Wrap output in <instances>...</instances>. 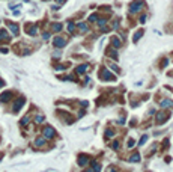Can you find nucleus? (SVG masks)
<instances>
[{"instance_id":"obj_1","label":"nucleus","mask_w":173,"mask_h":172,"mask_svg":"<svg viewBox=\"0 0 173 172\" xmlns=\"http://www.w3.org/2000/svg\"><path fill=\"white\" fill-rule=\"evenodd\" d=\"M143 2H140V0H135V2H133L131 5H129V12L131 14H137V12H140L142 9H143Z\"/></svg>"},{"instance_id":"obj_2","label":"nucleus","mask_w":173,"mask_h":172,"mask_svg":"<svg viewBox=\"0 0 173 172\" xmlns=\"http://www.w3.org/2000/svg\"><path fill=\"white\" fill-rule=\"evenodd\" d=\"M99 77H101L104 81H115V76L111 74L108 70H102V71L99 72Z\"/></svg>"},{"instance_id":"obj_3","label":"nucleus","mask_w":173,"mask_h":172,"mask_svg":"<svg viewBox=\"0 0 173 172\" xmlns=\"http://www.w3.org/2000/svg\"><path fill=\"white\" fill-rule=\"evenodd\" d=\"M53 45L57 48H63L65 45H66V39L62 38V36H56V38L53 39Z\"/></svg>"},{"instance_id":"obj_4","label":"nucleus","mask_w":173,"mask_h":172,"mask_svg":"<svg viewBox=\"0 0 173 172\" xmlns=\"http://www.w3.org/2000/svg\"><path fill=\"white\" fill-rule=\"evenodd\" d=\"M42 133H44V138L45 139H53L54 136H56V131L53 127H45L44 130H42Z\"/></svg>"},{"instance_id":"obj_5","label":"nucleus","mask_w":173,"mask_h":172,"mask_svg":"<svg viewBox=\"0 0 173 172\" xmlns=\"http://www.w3.org/2000/svg\"><path fill=\"white\" fill-rule=\"evenodd\" d=\"M24 103H26V100H24L23 97H20V98L15 101V104H14V107H12V110H14V112H18L20 109L24 106Z\"/></svg>"},{"instance_id":"obj_6","label":"nucleus","mask_w":173,"mask_h":172,"mask_svg":"<svg viewBox=\"0 0 173 172\" xmlns=\"http://www.w3.org/2000/svg\"><path fill=\"white\" fill-rule=\"evenodd\" d=\"M33 147H35V148H44V147H45V138H38V139H35Z\"/></svg>"},{"instance_id":"obj_7","label":"nucleus","mask_w":173,"mask_h":172,"mask_svg":"<svg viewBox=\"0 0 173 172\" xmlns=\"http://www.w3.org/2000/svg\"><path fill=\"white\" fill-rule=\"evenodd\" d=\"M11 98H12V92H9V91H8V92H3L0 95V103H8Z\"/></svg>"},{"instance_id":"obj_8","label":"nucleus","mask_w":173,"mask_h":172,"mask_svg":"<svg viewBox=\"0 0 173 172\" xmlns=\"http://www.w3.org/2000/svg\"><path fill=\"white\" fill-rule=\"evenodd\" d=\"M167 119H169V115L164 113V112H160L157 115V124H163L164 121H167Z\"/></svg>"},{"instance_id":"obj_9","label":"nucleus","mask_w":173,"mask_h":172,"mask_svg":"<svg viewBox=\"0 0 173 172\" xmlns=\"http://www.w3.org/2000/svg\"><path fill=\"white\" fill-rule=\"evenodd\" d=\"M8 27H9V30H11V33H12V35H18L20 27L17 26V24H14V23H8Z\"/></svg>"},{"instance_id":"obj_10","label":"nucleus","mask_w":173,"mask_h":172,"mask_svg":"<svg viewBox=\"0 0 173 172\" xmlns=\"http://www.w3.org/2000/svg\"><path fill=\"white\" fill-rule=\"evenodd\" d=\"M89 160H90V159L83 154V156L79 157V165H80V166H86V165H89Z\"/></svg>"},{"instance_id":"obj_11","label":"nucleus","mask_w":173,"mask_h":172,"mask_svg":"<svg viewBox=\"0 0 173 172\" xmlns=\"http://www.w3.org/2000/svg\"><path fill=\"white\" fill-rule=\"evenodd\" d=\"M89 70V65L88 63H83V65H79L77 67V74H84L86 71Z\"/></svg>"},{"instance_id":"obj_12","label":"nucleus","mask_w":173,"mask_h":172,"mask_svg":"<svg viewBox=\"0 0 173 172\" xmlns=\"http://www.w3.org/2000/svg\"><path fill=\"white\" fill-rule=\"evenodd\" d=\"M27 33L32 35V36H35V35L38 33V27H36V26H29V27H27Z\"/></svg>"},{"instance_id":"obj_13","label":"nucleus","mask_w":173,"mask_h":172,"mask_svg":"<svg viewBox=\"0 0 173 172\" xmlns=\"http://www.w3.org/2000/svg\"><path fill=\"white\" fill-rule=\"evenodd\" d=\"M111 45H113V47H116V48L120 47V39L117 38V36H113V38H111Z\"/></svg>"},{"instance_id":"obj_14","label":"nucleus","mask_w":173,"mask_h":172,"mask_svg":"<svg viewBox=\"0 0 173 172\" xmlns=\"http://www.w3.org/2000/svg\"><path fill=\"white\" fill-rule=\"evenodd\" d=\"M77 27H79V30H81V32H88L89 30V26L86 24V23H79V24H77Z\"/></svg>"},{"instance_id":"obj_15","label":"nucleus","mask_w":173,"mask_h":172,"mask_svg":"<svg viewBox=\"0 0 173 172\" xmlns=\"http://www.w3.org/2000/svg\"><path fill=\"white\" fill-rule=\"evenodd\" d=\"M143 36V30H138V32H135L134 33V36H133V42H137L138 39H140Z\"/></svg>"},{"instance_id":"obj_16","label":"nucleus","mask_w":173,"mask_h":172,"mask_svg":"<svg viewBox=\"0 0 173 172\" xmlns=\"http://www.w3.org/2000/svg\"><path fill=\"white\" fill-rule=\"evenodd\" d=\"M8 41V39H9V36H8V32L5 30V29H2V30H0V41Z\"/></svg>"},{"instance_id":"obj_17","label":"nucleus","mask_w":173,"mask_h":172,"mask_svg":"<svg viewBox=\"0 0 173 172\" xmlns=\"http://www.w3.org/2000/svg\"><path fill=\"white\" fill-rule=\"evenodd\" d=\"M107 54H108V58L117 60V51H115V50H107Z\"/></svg>"},{"instance_id":"obj_18","label":"nucleus","mask_w":173,"mask_h":172,"mask_svg":"<svg viewBox=\"0 0 173 172\" xmlns=\"http://www.w3.org/2000/svg\"><path fill=\"white\" fill-rule=\"evenodd\" d=\"M142 160V157H140V154H133V156L131 157H129V161H140Z\"/></svg>"},{"instance_id":"obj_19","label":"nucleus","mask_w":173,"mask_h":172,"mask_svg":"<svg viewBox=\"0 0 173 172\" xmlns=\"http://www.w3.org/2000/svg\"><path fill=\"white\" fill-rule=\"evenodd\" d=\"M170 106H172L170 100H163V101H161V107H163V109H167V107H170Z\"/></svg>"},{"instance_id":"obj_20","label":"nucleus","mask_w":173,"mask_h":172,"mask_svg":"<svg viewBox=\"0 0 173 172\" xmlns=\"http://www.w3.org/2000/svg\"><path fill=\"white\" fill-rule=\"evenodd\" d=\"M44 121H45V118L42 115H36V118H35V122H36V124H42Z\"/></svg>"},{"instance_id":"obj_21","label":"nucleus","mask_w":173,"mask_h":172,"mask_svg":"<svg viewBox=\"0 0 173 172\" xmlns=\"http://www.w3.org/2000/svg\"><path fill=\"white\" fill-rule=\"evenodd\" d=\"M29 121H30V116H29V115H26V116L23 118V119H21V122H20V124H21V125H26V124H29Z\"/></svg>"},{"instance_id":"obj_22","label":"nucleus","mask_w":173,"mask_h":172,"mask_svg":"<svg viewBox=\"0 0 173 172\" xmlns=\"http://www.w3.org/2000/svg\"><path fill=\"white\" fill-rule=\"evenodd\" d=\"M53 30H54V32H60V30H62V24L54 23V24H53Z\"/></svg>"},{"instance_id":"obj_23","label":"nucleus","mask_w":173,"mask_h":172,"mask_svg":"<svg viewBox=\"0 0 173 172\" xmlns=\"http://www.w3.org/2000/svg\"><path fill=\"white\" fill-rule=\"evenodd\" d=\"M74 27H75V24L72 21H69L68 26H66V29H68V32H74Z\"/></svg>"},{"instance_id":"obj_24","label":"nucleus","mask_w":173,"mask_h":172,"mask_svg":"<svg viewBox=\"0 0 173 172\" xmlns=\"http://www.w3.org/2000/svg\"><path fill=\"white\" fill-rule=\"evenodd\" d=\"M98 24H99V27H104V26H106V24H107V20H106V18H99V21H98Z\"/></svg>"},{"instance_id":"obj_25","label":"nucleus","mask_w":173,"mask_h":172,"mask_svg":"<svg viewBox=\"0 0 173 172\" xmlns=\"http://www.w3.org/2000/svg\"><path fill=\"white\" fill-rule=\"evenodd\" d=\"M97 20H98V15H97V14H92V15L89 17V21H90V23H93V21H97Z\"/></svg>"},{"instance_id":"obj_26","label":"nucleus","mask_w":173,"mask_h":172,"mask_svg":"<svg viewBox=\"0 0 173 172\" xmlns=\"http://www.w3.org/2000/svg\"><path fill=\"white\" fill-rule=\"evenodd\" d=\"M92 169H93V171H99V169H101L99 163H97V161H95V163H93V168H92Z\"/></svg>"},{"instance_id":"obj_27","label":"nucleus","mask_w":173,"mask_h":172,"mask_svg":"<svg viewBox=\"0 0 173 172\" xmlns=\"http://www.w3.org/2000/svg\"><path fill=\"white\" fill-rule=\"evenodd\" d=\"M113 134H115V131H113V130H107V131H106V136H107V138H111Z\"/></svg>"},{"instance_id":"obj_28","label":"nucleus","mask_w":173,"mask_h":172,"mask_svg":"<svg viewBox=\"0 0 173 172\" xmlns=\"http://www.w3.org/2000/svg\"><path fill=\"white\" fill-rule=\"evenodd\" d=\"M146 140H148V136H146V134H145V136H143V138L140 139V142H138V143H140V145H143V143H145Z\"/></svg>"},{"instance_id":"obj_29","label":"nucleus","mask_w":173,"mask_h":172,"mask_svg":"<svg viewBox=\"0 0 173 172\" xmlns=\"http://www.w3.org/2000/svg\"><path fill=\"white\" fill-rule=\"evenodd\" d=\"M111 147H113V150H117V148H119V142H117V140L113 142V145H111Z\"/></svg>"},{"instance_id":"obj_30","label":"nucleus","mask_w":173,"mask_h":172,"mask_svg":"<svg viewBox=\"0 0 173 172\" xmlns=\"http://www.w3.org/2000/svg\"><path fill=\"white\" fill-rule=\"evenodd\" d=\"M134 145H135V142H134V140H129V142H128V148H133Z\"/></svg>"},{"instance_id":"obj_31","label":"nucleus","mask_w":173,"mask_h":172,"mask_svg":"<svg viewBox=\"0 0 173 172\" xmlns=\"http://www.w3.org/2000/svg\"><path fill=\"white\" fill-rule=\"evenodd\" d=\"M56 70H57V71H63V70H65V65H57Z\"/></svg>"},{"instance_id":"obj_32","label":"nucleus","mask_w":173,"mask_h":172,"mask_svg":"<svg viewBox=\"0 0 173 172\" xmlns=\"http://www.w3.org/2000/svg\"><path fill=\"white\" fill-rule=\"evenodd\" d=\"M42 38H44V39H48V38H50V33H47V32L42 33Z\"/></svg>"},{"instance_id":"obj_33","label":"nucleus","mask_w":173,"mask_h":172,"mask_svg":"<svg viewBox=\"0 0 173 172\" xmlns=\"http://www.w3.org/2000/svg\"><path fill=\"white\" fill-rule=\"evenodd\" d=\"M140 23H146V15H142L140 17Z\"/></svg>"},{"instance_id":"obj_34","label":"nucleus","mask_w":173,"mask_h":172,"mask_svg":"<svg viewBox=\"0 0 173 172\" xmlns=\"http://www.w3.org/2000/svg\"><path fill=\"white\" fill-rule=\"evenodd\" d=\"M88 104H89L88 101H81V107H88Z\"/></svg>"},{"instance_id":"obj_35","label":"nucleus","mask_w":173,"mask_h":172,"mask_svg":"<svg viewBox=\"0 0 173 172\" xmlns=\"http://www.w3.org/2000/svg\"><path fill=\"white\" fill-rule=\"evenodd\" d=\"M110 68H111V70H113V71H116V72H117V71H119V70H117V67H116V65H111V67H110Z\"/></svg>"},{"instance_id":"obj_36","label":"nucleus","mask_w":173,"mask_h":172,"mask_svg":"<svg viewBox=\"0 0 173 172\" xmlns=\"http://www.w3.org/2000/svg\"><path fill=\"white\" fill-rule=\"evenodd\" d=\"M53 56H54V58H60V53H59V51H54Z\"/></svg>"},{"instance_id":"obj_37","label":"nucleus","mask_w":173,"mask_h":172,"mask_svg":"<svg viewBox=\"0 0 173 172\" xmlns=\"http://www.w3.org/2000/svg\"><path fill=\"white\" fill-rule=\"evenodd\" d=\"M0 51H2V53H8V48H3L2 47V48H0Z\"/></svg>"},{"instance_id":"obj_38","label":"nucleus","mask_w":173,"mask_h":172,"mask_svg":"<svg viewBox=\"0 0 173 172\" xmlns=\"http://www.w3.org/2000/svg\"><path fill=\"white\" fill-rule=\"evenodd\" d=\"M3 85H5V81H3V80H2V79H0V88H2V86H3Z\"/></svg>"},{"instance_id":"obj_39","label":"nucleus","mask_w":173,"mask_h":172,"mask_svg":"<svg viewBox=\"0 0 173 172\" xmlns=\"http://www.w3.org/2000/svg\"><path fill=\"white\" fill-rule=\"evenodd\" d=\"M57 2H59V3H65V0H57Z\"/></svg>"},{"instance_id":"obj_40","label":"nucleus","mask_w":173,"mask_h":172,"mask_svg":"<svg viewBox=\"0 0 173 172\" xmlns=\"http://www.w3.org/2000/svg\"><path fill=\"white\" fill-rule=\"evenodd\" d=\"M172 104H173V103H172Z\"/></svg>"}]
</instances>
